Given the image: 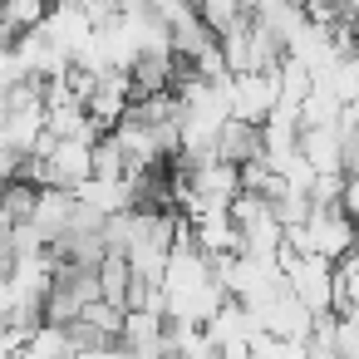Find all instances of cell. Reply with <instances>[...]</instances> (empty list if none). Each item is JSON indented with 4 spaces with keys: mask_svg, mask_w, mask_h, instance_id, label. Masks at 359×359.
<instances>
[{
    "mask_svg": "<svg viewBox=\"0 0 359 359\" xmlns=\"http://www.w3.org/2000/svg\"><path fill=\"white\" fill-rule=\"evenodd\" d=\"M280 276H285L290 295L315 320L339 310V280H334V266L330 261H320V256H280Z\"/></svg>",
    "mask_w": 359,
    "mask_h": 359,
    "instance_id": "1",
    "label": "cell"
},
{
    "mask_svg": "<svg viewBox=\"0 0 359 359\" xmlns=\"http://www.w3.org/2000/svg\"><path fill=\"white\" fill-rule=\"evenodd\" d=\"M226 109H231V118L266 123L280 109V69L276 74H231L226 79Z\"/></svg>",
    "mask_w": 359,
    "mask_h": 359,
    "instance_id": "2",
    "label": "cell"
},
{
    "mask_svg": "<svg viewBox=\"0 0 359 359\" xmlns=\"http://www.w3.org/2000/svg\"><path fill=\"white\" fill-rule=\"evenodd\" d=\"M212 158L231 163V168H246L256 158H266V123H246V118H226L217 128V143H212Z\"/></svg>",
    "mask_w": 359,
    "mask_h": 359,
    "instance_id": "3",
    "label": "cell"
},
{
    "mask_svg": "<svg viewBox=\"0 0 359 359\" xmlns=\"http://www.w3.org/2000/svg\"><path fill=\"white\" fill-rule=\"evenodd\" d=\"M197 15H202V25L222 40L226 30H236L251 11H246V0H197Z\"/></svg>",
    "mask_w": 359,
    "mask_h": 359,
    "instance_id": "4",
    "label": "cell"
},
{
    "mask_svg": "<svg viewBox=\"0 0 359 359\" xmlns=\"http://www.w3.org/2000/svg\"><path fill=\"white\" fill-rule=\"evenodd\" d=\"M339 207H344V217H349V222H359V172H349V177H344Z\"/></svg>",
    "mask_w": 359,
    "mask_h": 359,
    "instance_id": "5",
    "label": "cell"
},
{
    "mask_svg": "<svg viewBox=\"0 0 359 359\" xmlns=\"http://www.w3.org/2000/svg\"><path fill=\"white\" fill-rule=\"evenodd\" d=\"M74 359H128L118 344H109V349H84V354H74Z\"/></svg>",
    "mask_w": 359,
    "mask_h": 359,
    "instance_id": "6",
    "label": "cell"
},
{
    "mask_svg": "<svg viewBox=\"0 0 359 359\" xmlns=\"http://www.w3.org/2000/svg\"><path fill=\"white\" fill-rule=\"evenodd\" d=\"M354 256H359V222H354Z\"/></svg>",
    "mask_w": 359,
    "mask_h": 359,
    "instance_id": "7",
    "label": "cell"
},
{
    "mask_svg": "<svg viewBox=\"0 0 359 359\" xmlns=\"http://www.w3.org/2000/svg\"><path fill=\"white\" fill-rule=\"evenodd\" d=\"M339 6H349V0H339Z\"/></svg>",
    "mask_w": 359,
    "mask_h": 359,
    "instance_id": "8",
    "label": "cell"
}]
</instances>
